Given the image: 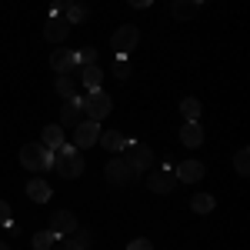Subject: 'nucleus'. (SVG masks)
Segmentation results:
<instances>
[{"label":"nucleus","instance_id":"nucleus-1","mask_svg":"<svg viewBox=\"0 0 250 250\" xmlns=\"http://www.w3.org/2000/svg\"><path fill=\"white\" fill-rule=\"evenodd\" d=\"M80 100H83V114H87V120H97V124L114 110V97L107 94V90H100V87L90 90L87 97H80Z\"/></svg>","mask_w":250,"mask_h":250},{"label":"nucleus","instance_id":"nucleus-2","mask_svg":"<svg viewBox=\"0 0 250 250\" xmlns=\"http://www.w3.org/2000/svg\"><path fill=\"white\" fill-rule=\"evenodd\" d=\"M104 177H107L110 184H117V187H127V184H134L140 173L127 164V157H110L107 167H104Z\"/></svg>","mask_w":250,"mask_h":250},{"label":"nucleus","instance_id":"nucleus-3","mask_svg":"<svg viewBox=\"0 0 250 250\" xmlns=\"http://www.w3.org/2000/svg\"><path fill=\"white\" fill-rule=\"evenodd\" d=\"M137 40H140V30H137L134 23H124V27H117L114 37H110V47H114L120 57H127L130 50L137 47Z\"/></svg>","mask_w":250,"mask_h":250},{"label":"nucleus","instance_id":"nucleus-4","mask_svg":"<svg viewBox=\"0 0 250 250\" xmlns=\"http://www.w3.org/2000/svg\"><path fill=\"white\" fill-rule=\"evenodd\" d=\"M54 157H57V160H54V170H57L63 180H77L80 173H83V167H87L80 150H74V154H67V157H60V154H54Z\"/></svg>","mask_w":250,"mask_h":250},{"label":"nucleus","instance_id":"nucleus-5","mask_svg":"<svg viewBox=\"0 0 250 250\" xmlns=\"http://www.w3.org/2000/svg\"><path fill=\"white\" fill-rule=\"evenodd\" d=\"M70 34V23L67 17H60V14H50V17L43 20V40H50V43H63Z\"/></svg>","mask_w":250,"mask_h":250},{"label":"nucleus","instance_id":"nucleus-6","mask_svg":"<svg viewBox=\"0 0 250 250\" xmlns=\"http://www.w3.org/2000/svg\"><path fill=\"white\" fill-rule=\"evenodd\" d=\"M97 137H100L97 120H80L77 127H74V147H77V150H87V147L97 144Z\"/></svg>","mask_w":250,"mask_h":250},{"label":"nucleus","instance_id":"nucleus-7","mask_svg":"<svg viewBox=\"0 0 250 250\" xmlns=\"http://www.w3.org/2000/svg\"><path fill=\"white\" fill-rule=\"evenodd\" d=\"M43 154H47L43 144H23L20 147V167L23 170H43Z\"/></svg>","mask_w":250,"mask_h":250},{"label":"nucleus","instance_id":"nucleus-8","mask_svg":"<svg viewBox=\"0 0 250 250\" xmlns=\"http://www.w3.org/2000/svg\"><path fill=\"white\" fill-rule=\"evenodd\" d=\"M80 117H83V100H80L77 94L67 97L63 107H60V127H77Z\"/></svg>","mask_w":250,"mask_h":250},{"label":"nucleus","instance_id":"nucleus-9","mask_svg":"<svg viewBox=\"0 0 250 250\" xmlns=\"http://www.w3.org/2000/svg\"><path fill=\"white\" fill-rule=\"evenodd\" d=\"M147 187H150V193H170L173 187H177V173H173L170 164H164V170H157L150 180H147Z\"/></svg>","mask_w":250,"mask_h":250},{"label":"nucleus","instance_id":"nucleus-10","mask_svg":"<svg viewBox=\"0 0 250 250\" xmlns=\"http://www.w3.org/2000/svg\"><path fill=\"white\" fill-rule=\"evenodd\" d=\"M74 227H77V217L70 210H54L50 213V227H47V230L54 233V237H67Z\"/></svg>","mask_w":250,"mask_h":250},{"label":"nucleus","instance_id":"nucleus-11","mask_svg":"<svg viewBox=\"0 0 250 250\" xmlns=\"http://www.w3.org/2000/svg\"><path fill=\"white\" fill-rule=\"evenodd\" d=\"M180 144H184L187 150H197V147L204 144V127H200V120H184V127H180Z\"/></svg>","mask_w":250,"mask_h":250},{"label":"nucleus","instance_id":"nucleus-12","mask_svg":"<svg viewBox=\"0 0 250 250\" xmlns=\"http://www.w3.org/2000/svg\"><path fill=\"white\" fill-rule=\"evenodd\" d=\"M173 173H177V184H193V180L204 177V164L200 160H180Z\"/></svg>","mask_w":250,"mask_h":250},{"label":"nucleus","instance_id":"nucleus-13","mask_svg":"<svg viewBox=\"0 0 250 250\" xmlns=\"http://www.w3.org/2000/svg\"><path fill=\"white\" fill-rule=\"evenodd\" d=\"M124 157H127V164H130L137 173H144L147 167H150V160H154L150 147H137V144H134V147H127V154H124Z\"/></svg>","mask_w":250,"mask_h":250},{"label":"nucleus","instance_id":"nucleus-14","mask_svg":"<svg viewBox=\"0 0 250 250\" xmlns=\"http://www.w3.org/2000/svg\"><path fill=\"white\" fill-rule=\"evenodd\" d=\"M50 70H54V74H70V70H74V50L57 47V50L50 54Z\"/></svg>","mask_w":250,"mask_h":250},{"label":"nucleus","instance_id":"nucleus-15","mask_svg":"<svg viewBox=\"0 0 250 250\" xmlns=\"http://www.w3.org/2000/svg\"><path fill=\"white\" fill-rule=\"evenodd\" d=\"M27 197H30L34 204H47V200L54 197V187H50L47 180H27Z\"/></svg>","mask_w":250,"mask_h":250},{"label":"nucleus","instance_id":"nucleus-16","mask_svg":"<svg viewBox=\"0 0 250 250\" xmlns=\"http://www.w3.org/2000/svg\"><path fill=\"white\" fill-rule=\"evenodd\" d=\"M170 10L177 20H193L200 10V0H170Z\"/></svg>","mask_w":250,"mask_h":250},{"label":"nucleus","instance_id":"nucleus-17","mask_svg":"<svg viewBox=\"0 0 250 250\" xmlns=\"http://www.w3.org/2000/svg\"><path fill=\"white\" fill-rule=\"evenodd\" d=\"M97 140H100V147H104L107 154H120V150H124V144H127V137L120 134V130H107V134L97 137Z\"/></svg>","mask_w":250,"mask_h":250},{"label":"nucleus","instance_id":"nucleus-18","mask_svg":"<svg viewBox=\"0 0 250 250\" xmlns=\"http://www.w3.org/2000/svg\"><path fill=\"white\" fill-rule=\"evenodd\" d=\"M80 83L87 87V90H97L100 87V80H104V70H100V63H90V67H83V70H77Z\"/></svg>","mask_w":250,"mask_h":250},{"label":"nucleus","instance_id":"nucleus-19","mask_svg":"<svg viewBox=\"0 0 250 250\" xmlns=\"http://www.w3.org/2000/svg\"><path fill=\"white\" fill-rule=\"evenodd\" d=\"M63 17H67L70 27H74V23H83V20H90V7H87V3H80V0H74V3L67 7V14H63Z\"/></svg>","mask_w":250,"mask_h":250},{"label":"nucleus","instance_id":"nucleus-20","mask_svg":"<svg viewBox=\"0 0 250 250\" xmlns=\"http://www.w3.org/2000/svg\"><path fill=\"white\" fill-rule=\"evenodd\" d=\"M200 114H204V104H200L197 97L180 100V117H184V120H200Z\"/></svg>","mask_w":250,"mask_h":250},{"label":"nucleus","instance_id":"nucleus-21","mask_svg":"<svg viewBox=\"0 0 250 250\" xmlns=\"http://www.w3.org/2000/svg\"><path fill=\"white\" fill-rule=\"evenodd\" d=\"M47 150H57L60 144H63V127L60 124H54V127H43V140H40Z\"/></svg>","mask_w":250,"mask_h":250},{"label":"nucleus","instance_id":"nucleus-22","mask_svg":"<svg viewBox=\"0 0 250 250\" xmlns=\"http://www.w3.org/2000/svg\"><path fill=\"white\" fill-rule=\"evenodd\" d=\"M54 90H57L60 97H74V90H77V77H70V74H57Z\"/></svg>","mask_w":250,"mask_h":250},{"label":"nucleus","instance_id":"nucleus-23","mask_svg":"<svg viewBox=\"0 0 250 250\" xmlns=\"http://www.w3.org/2000/svg\"><path fill=\"white\" fill-rule=\"evenodd\" d=\"M90 63H97V47H83L80 54H74V74L83 70V67H90Z\"/></svg>","mask_w":250,"mask_h":250},{"label":"nucleus","instance_id":"nucleus-24","mask_svg":"<svg viewBox=\"0 0 250 250\" xmlns=\"http://www.w3.org/2000/svg\"><path fill=\"white\" fill-rule=\"evenodd\" d=\"M213 207H217V200H213L210 193H197V197L190 200V210L193 213H210Z\"/></svg>","mask_w":250,"mask_h":250},{"label":"nucleus","instance_id":"nucleus-25","mask_svg":"<svg viewBox=\"0 0 250 250\" xmlns=\"http://www.w3.org/2000/svg\"><path fill=\"white\" fill-rule=\"evenodd\" d=\"M233 167H237V173H240V177H247V173H250V150H247V147H240V150H237Z\"/></svg>","mask_w":250,"mask_h":250},{"label":"nucleus","instance_id":"nucleus-26","mask_svg":"<svg viewBox=\"0 0 250 250\" xmlns=\"http://www.w3.org/2000/svg\"><path fill=\"white\" fill-rule=\"evenodd\" d=\"M54 240H57V237H54L50 230L34 233V250H50V247H54Z\"/></svg>","mask_w":250,"mask_h":250},{"label":"nucleus","instance_id":"nucleus-27","mask_svg":"<svg viewBox=\"0 0 250 250\" xmlns=\"http://www.w3.org/2000/svg\"><path fill=\"white\" fill-rule=\"evenodd\" d=\"M50 250H87V247H80L77 240H74V237L67 233V237H57V240H54V247H50Z\"/></svg>","mask_w":250,"mask_h":250},{"label":"nucleus","instance_id":"nucleus-28","mask_svg":"<svg viewBox=\"0 0 250 250\" xmlns=\"http://www.w3.org/2000/svg\"><path fill=\"white\" fill-rule=\"evenodd\" d=\"M114 77H120V80L130 77V60L120 57V54H117V63H114Z\"/></svg>","mask_w":250,"mask_h":250},{"label":"nucleus","instance_id":"nucleus-29","mask_svg":"<svg viewBox=\"0 0 250 250\" xmlns=\"http://www.w3.org/2000/svg\"><path fill=\"white\" fill-rule=\"evenodd\" d=\"M70 3H74V0H50V14H60V17H63Z\"/></svg>","mask_w":250,"mask_h":250},{"label":"nucleus","instance_id":"nucleus-30","mask_svg":"<svg viewBox=\"0 0 250 250\" xmlns=\"http://www.w3.org/2000/svg\"><path fill=\"white\" fill-rule=\"evenodd\" d=\"M127 250H154V244H150V240H144V237H137V240L127 244Z\"/></svg>","mask_w":250,"mask_h":250},{"label":"nucleus","instance_id":"nucleus-31","mask_svg":"<svg viewBox=\"0 0 250 250\" xmlns=\"http://www.w3.org/2000/svg\"><path fill=\"white\" fill-rule=\"evenodd\" d=\"M7 224H10V204L0 200V227H7Z\"/></svg>","mask_w":250,"mask_h":250},{"label":"nucleus","instance_id":"nucleus-32","mask_svg":"<svg viewBox=\"0 0 250 250\" xmlns=\"http://www.w3.org/2000/svg\"><path fill=\"white\" fill-rule=\"evenodd\" d=\"M127 3H130V7H150L154 0H127Z\"/></svg>","mask_w":250,"mask_h":250},{"label":"nucleus","instance_id":"nucleus-33","mask_svg":"<svg viewBox=\"0 0 250 250\" xmlns=\"http://www.w3.org/2000/svg\"><path fill=\"white\" fill-rule=\"evenodd\" d=\"M0 250H10V247H7V244H3V240H0Z\"/></svg>","mask_w":250,"mask_h":250},{"label":"nucleus","instance_id":"nucleus-34","mask_svg":"<svg viewBox=\"0 0 250 250\" xmlns=\"http://www.w3.org/2000/svg\"><path fill=\"white\" fill-rule=\"evenodd\" d=\"M200 3H204V0H200Z\"/></svg>","mask_w":250,"mask_h":250}]
</instances>
